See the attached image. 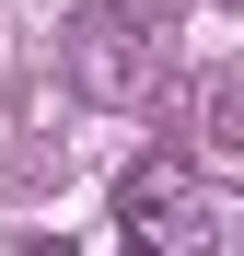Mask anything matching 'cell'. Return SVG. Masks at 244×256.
Wrapping results in <instances>:
<instances>
[{
	"mask_svg": "<svg viewBox=\"0 0 244 256\" xmlns=\"http://www.w3.org/2000/svg\"><path fill=\"white\" fill-rule=\"evenodd\" d=\"M116 233L140 256H210L221 244V186L198 175L186 152H151V163L116 175Z\"/></svg>",
	"mask_w": 244,
	"mask_h": 256,
	"instance_id": "cell-1",
	"label": "cell"
},
{
	"mask_svg": "<svg viewBox=\"0 0 244 256\" xmlns=\"http://www.w3.org/2000/svg\"><path fill=\"white\" fill-rule=\"evenodd\" d=\"M151 82H163V24H151V0H93V12L70 24V94H93V105H151Z\"/></svg>",
	"mask_w": 244,
	"mask_h": 256,
	"instance_id": "cell-2",
	"label": "cell"
},
{
	"mask_svg": "<svg viewBox=\"0 0 244 256\" xmlns=\"http://www.w3.org/2000/svg\"><path fill=\"white\" fill-rule=\"evenodd\" d=\"M0 256H81L70 233H23V244H0Z\"/></svg>",
	"mask_w": 244,
	"mask_h": 256,
	"instance_id": "cell-3",
	"label": "cell"
},
{
	"mask_svg": "<svg viewBox=\"0 0 244 256\" xmlns=\"http://www.w3.org/2000/svg\"><path fill=\"white\" fill-rule=\"evenodd\" d=\"M128 256H140V244H128Z\"/></svg>",
	"mask_w": 244,
	"mask_h": 256,
	"instance_id": "cell-4",
	"label": "cell"
}]
</instances>
